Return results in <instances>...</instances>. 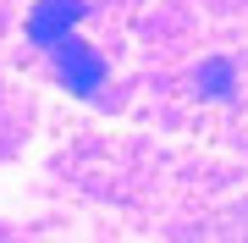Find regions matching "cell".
Segmentation results:
<instances>
[{"label":"cell","instance_id":"obj_1","mask_svg":"<svg viewBox=\"0 0 248 243\" xmlns=\"http://www.w3.org/2000/svg\"><path fill=\"white\" fill-rule=\"evenodd\" d=\"M50 55H55V72H61V83L72 94H99V83H105V55H99L94 45H83L78 33H66L61 45H50Z\"/></svg>","mask_w":248,"mask_h":243},{"label":"cell","instance_id":"obj_2","mask_svg":"<svg viewBox=\"0 0 248 243\" xmlns=\"http://www.w3.org/2000/svg\"><path fill=\"white\" fill-rule=\"evenodd\" d=\"M83 11H89L83 0H39L33 17H28V39H33V45H45V50L61 45L72 28L83 22Z\"/></svg>","mask_w":248,"mask_h":243},{"label":"cell","instance_id":"obj_3","mask_svg":"<svg viewBox=\"0 0 248 243\" xmlns=\"http://www.w3.org/2000/svg\"><path fill=\"white\" fill-rule=\"evenodd\" d=\"M199 94H210V99H226L232 94V61H226V55H210V61L199 66Z\"/></svg>","mask_w":248,"mask_h":243}]
</instances>
